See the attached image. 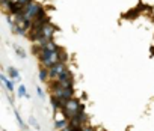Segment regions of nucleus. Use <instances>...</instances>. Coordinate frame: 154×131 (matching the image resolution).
Instances as JSON below:
<instances>
[{
  "mask_svg": "<svg viewBox=\"0 0 154 131\" xmlns=\"http://www.w3.org/2000/svg\"><path fill=\"white\" fill-rule=\"evenodd\" d=\"M27 122H29V125H30L32 128H35L36 131H39V130H41V125L38 124V121H36V118H35V116H30Z\"/></svg>",
  "mask_w": 154,
  "mask_h": 131,
  "instance_id": "obj_15",
  "label": "nucleus"
},
{
  "mask_svg": "<svg viewBox=\"0 0 154 131\" xmlns=\"http://www.w3.org/2000/svg\"><path fill=\"white\" fill-rule=\"evenodd\" d=\"M14 116H15V119H17V124L20 125V128L23 130V131H29V127L30 125H27L24 121H23V118H21V115H20V112L14 107Z\"/></svg>",
  "mask_w": 154,
  "mask_h": 131,
  "instance_id": "obj_7",
  "label": "nucleus"
},
{
  "mask_svg": "<svg viewBox=\"0 0 154 131\" xmlns=\"http://www.w3.org/2000/svg\"><path fill=\"white\" fill-rule=\"evenodd\" d=\"M82 131H97V130L92 128V127H89V125H83L82 127Z\"/></svg>",
  "mask_w": 154,
  "mask_h": 131,
  "instance_id": "obj_18",
  "label": "nucleus"
},
{
  "mask_svg": "<svg viewBox=\"0 0 154 131\" xmlns=\"http://www.w3.org/2000/svg\"><path fill=\"white\" fill-rule=\"evenodd\" d=\"M36 94H38V97H39L41 100H44V98H45V95H44V91H42L39 86H36Z\"/></svg>",
  "mask_w": 154,
  "mask_h": 131,
  "instance_id": "obj_17",
  "label": "nucleus"
},
{
  "mask_svg": "<svg viewBox=\"0 0 154 131\" xmlns=\"http://www.w3.org/2000/svg\"><path fill=\"white\" fill-rule=\"evenodd\" d=\"M41 9H42V8H41V5L33 0V2H30V3L24 8L23 14H24V17H26V18H29V20L35 21V18L38 17V14H39V11H41Z\"/></svg>",
  "mask_w": 154,
  "mask_h": 131,
  "instance_id": "obj_4",
  "label": "nucleus"
},
{
  "mask_svg": "<svg viewBox=\"0 0 154 131\" xmlns=\"http://www.w3.org/2000/svg\"><path fill=\"white\" fill-rule=\"evenodd\" d=\"M8 77H9L11 80H14L15 83L21 80V77H20V73H18V70H17V68H14V67H9V68H8Z\"/></svg>",
  "mask_w": 154,
  "mask_h": 131,
  "instance_id": "obj_9",
  "label": "nucleus"
},
{
  "mask_svg": "<svg viewBox=\"0 0 154 131\" xmlns=\"http://www.w3.org/2000/svg\"><path fill=\"white\" fill-rule=\"evenodd\" d=\"M35 53H36V56H38V59L44 68H50L57 62L66 60V54L62 48L53 51V50H47L44 47H35Z\"/></svg>",
  "mask_w": 154,
  "mask_h": 131,
  "instance_id": "obj_1",
  "label": "nucleus"
},
{
  "mask_svg": "<svg viewBox=\"0 0 154 131\" xmlns=\"http://www.w3.org/2000/svg\"><path fill=\"white\" fill-rule=\"evenodd\" d=\"M56 80H57V82H74V77H72V73H71L69 70H65Z\"/></svg>",
  "mask_w": 154,
  "mask_h": 131,
  "instance_id": "obj_10",
  "label": "nucleus"
},
{
  "mask_svg": "<svg viewBox=\"0 0 154 131\" xmlns=\"http://www.w3.org/2000/svg\"><path fill=\"white\" fill-rule=\"evenodd\" d=\"M38 77H39V80L41 82H48L50 80V74H48V68H44V67H41V70L38 71Z\"/></svg>",
  "mask_w": 154,
  "mask_h": 131,
  "instance_id": "obj_11",
  "label": "nucleus"
},
{
  "mask_svg": "<svg viewBox=\"0 0 154 131\" xmlns=\"http://www.w3.org/2000/svg\"><path fill=\"white\" fill-rule=\"evenodd\" d=\"M50 104H51V109L54 110V112H57V110H62V107H63V101H60L57 97H54V95H50Z\"/></svg>",
  "mask_w": 154,
  "mask_h": 131,
  "instance_id": "obj_8",
  "label": "nucleus"
},
{
  "mask_svg": "<svg viewBox=\"0 0 154 131\" xmlns=\"http://www.w3.org/2000/svg\"><path fill=\"white\" fill-rule=\"evenodd\" d=\"M17 94H18V97H20V98H27V100L30 98V95L27 94V91H26V86H24V85H20V86H18Z\"/></svg>",
  "mask_w": 154,
  "mask_h": 131,
  "instance_id": "obj_12",
  "label": "nucleus"
},
{
  "mask_svg": "<svg viewBox=\"0 0 154 131\" xmlns=\"http://www.w3.org/2000/svg\"><path fill=\"white\" fill-rule=\"evenodd\" d=\"M15 2H17L18 5H21V6H24V8H26L30 2H33V0H15Z\"/></svg>",
  "mask_w": 154,
  "mask_h": 131,
  "instance_id": "obj_16",
  "label": "nucleus"
},
{
  "mask_svg": "<svg viewBox=\"0 0 154 131\" xmlns=\"http://www.w3.org/2000/svg\"><path fill=\"white\" fill-rule=\"evenodd\" d=\"M0 80H2L3 88H5L8 92H14V85H15V82H14V80H11V79H9L8 76H5V74L0 76Z\"/></svg>",
  "mask_w": 154,
  "mask_h": 131,
  "instance_id": "obj_6",
  "label": "nucleus"
},
{
  "mask_svg": "<svg viewBox=\"0 0 154 131\" xmlns=\"http://www.w3.org/2000/svg\"><path fill=\"white\" fill-rule=\"evenodd\" d=\"M14 51L17 53V56L20 57V59H26V56H27V53H26V50H23L20 45H17V44H14Z\"/></svg>",
  "mask_w": 154,
  "mask_h": 131,
  "instance_id": "obj_13",
  "label": "nucleus"
},
{
  "mask_svg": "<svg viewBox=\"0 0 154 131\" xmlns=\"http://www.w3.org/2000/svg\"><path fill=\"white\" fill-rule=\"evenodd\" d=\"M82 110H85V107H83V104L80 103V100H77L75 97H72L71 100L65 101V103H63V107H62V112L65 113V116H66L68 119L77 116Z\"/></svg>",
  "mask_w": 154,
  "mask_h": 131,
  "instance_id": "obj_3",
  "label": "nucleus"
},
{
  "mask_svg": "<svg viewBox=\"0 0 154 131\" xmlns=\"http://www.w3.org/2000/svg\"><path fill=\"white\" fill-rule=\"evenodd\" d=\"M48 88L51 89V95L57 97L60 101H68L74 97V88H63L57 80H51V83L48 85Z\"/></svg>",
  "mask_w": 154,
  "mask_h": 131,
  "instance_id": "obj_2",
  "label": "nucleus"
},
{
  "mask_svg": "<svg viewBox=\"0 0 154 131\" xmlns=\"http://www.w3.org/2000/svg\"><path fill=\"white\" fill-rule=\"evenodd\" d=\"M66 70V65H65V62H57V63H54L53 67H50L48 68V74H50V80H56L63 71Z\"/></svg>",
  "mask_w": 154,
  "mask_h": 131,
  "instance_id": "obj_5",
  "label": "nucleus"
},
{
  "mask_svg": "<svg viewBox=\"0 0 154 131\" xmlns=\"http://www.w3.org/2000/svg\"><path fill=\"white\" fill-rule=\"evenodd\" d=\"M3 131H6V130H3Z\"/></svg>",
  "mask_w": 154,
  "mask_h": 131,
  "instance_id": "obj_19",
  "label": "nucleus"
},
{
  "mask_svg": "<svg viewBox=\"0 0 154 131\" xmlns=\"http://www.w3.org/2000/svg\"><path fill=\"white\" fill-rule=\"evenodd\" d=\"M42 47H44V48H47V50H53V51H56V50H59V48H60V47H57V44H56L53 39H51V41H47Z\"/></svg>",
  "mask_w": 154,
  "mask_h": 131,
  "instance_id": "obj_14",
  "label": "nucleus"
}]
</instances>
